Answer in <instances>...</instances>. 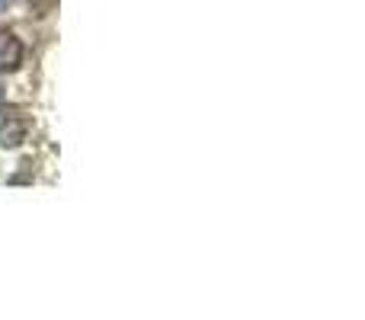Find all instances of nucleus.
<instances>
[{
	"mask_svg": "<svg viewBox=\"0 0 365 320\" xmlns=\"http://www.w3.org/2000/svg\"><path fill=\"white\" fill-rule=\"evenodd\" d=\"M0 4H10V0H0Z\"/></svg>",
	"mask_w": 365,
	"mask_h": 320,
	"instance_id": "nucleus-4",
	"label": "nucleus"
},
{
	"mask_svg": "<svg viewBox=\"0 0 365 320\" xmlns=\"http://www.w3.org/2000/svg\"><path fill=\"white\" fill-rule=\"evenodd\" d=\"M32 4H36V6H38V10H42V13H45V10H51V6H55V0H32Z\"/></svg>",
	"mask_w": 365,
	"mask_h": 320,
	"instance_id": "nucleus-3",
	"label": "nucleus"
},
{
	"mask_svg": "<svg viewBox=\"0 0 365 320\" xmlns=\"http://www.w3.org/2000/svg\"><path fill=\"white\" fill-rule=\"evenodd\" d=\"M29 135V115L16 106H0V148H19Z\"/></svg>",
	"mask_w": 365,
	"mask_h": 320,
	"instance_id": "nucleus-1",
	"label": "nucleus"
},
{
	"mask_svg": "<svg viewBox=\"0 0 365 320\" xmlns=\"http://www.w3.org/2000/svg\"><path fill=\"white\" fill-rule=\"evenodd\" d=\"M23 64V42L10 29H0V74L16 71Z\"/></svg>",
	"mask_w": 365,
	"mask_h": 320,
	"instance_id": "nucleus-2",
	"label": "nucleus"
}]
</instances>
